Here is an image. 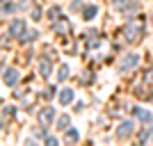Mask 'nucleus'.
<instances>
[{"label":"nucleus","instance_id":"1","mask_svg":"<svg viewBox=\"0 0 153 146\" xmlns=\"http://www.w3.org/2000/svg\"><path fill=\"white\" fill-rule=\"evenodd\" d=\"M59 101H62V103H69L71 101V91H64V94L59 96Z\"/></svg>","mask_w":153,"mask_h":146},{"label":"nucleus","instance_id":"2","mask_svg":"<svg viewBox=\"0 0 153 146\" xmlns=\"http://www.w3.org/2000/svg\"><path fill=\"white\" fill-rule=\"evenodd\" d=\"M5 80H7V82H16V73H7Z\"/></svg>","mask_w":153,"mask_h":146}]
</instances>
